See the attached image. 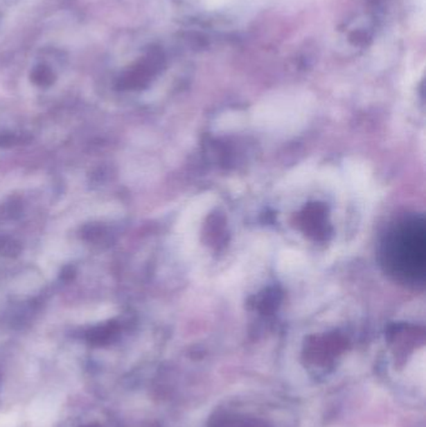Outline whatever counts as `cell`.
<instances>
[{"label": "cell", "instance_id": "cell-1", "mask_svg": "<svg viewBox=\"0 0 426 427\" xmlns=\"http://www.w3.org/2000/svg\"><path fill=\"white\" fill-rule=\"evenodd\" d=\"M382 262L389 274L407 285L424 284L426 274V228L423 217L395 224L382 244Z\"/></svg>", "mask_w": 426, "mask_h": 427}, {"label": "cell", "instance_id": "cell-2", "mask_svg": "<svg viewBox=\"0 0 426 427\" xmlns=\"http://www.w3.org/2000/svg\"><path fill=\"white\" fill-rule=\"evenodd\" d=\"M57 411V405L51 400L48 401H39L35 403V406L32 408L33 421L38 425L39 427L48 426L51 424L54 415Z\"/></svg>", "mask_w": 426, "mask_h": 427}, {"label": "cell", "instance_id": "cell-3", "mask_svg": "<svg viewBox=\"0 0 426 427\" xmlns=\"http://www.w3.org/2000/svg\"><path fill=\"white\" fill-rule=\"evenodd\" d=\"M33 78H34V82L40 84V85H48L53 82V74L48 68H39L34 71Z\"/></svg>", "mask_w": 426, "mask_h": 427}]
</instances>
